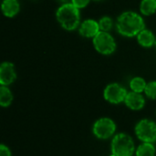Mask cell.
Listing matches in <instances>:
<instances>
[{
  "label": "cell",
  "mask_w": 156,
  "mask_h": 156,
  "mask_svg": "<svg viewBox=\"0 0 156 156\" xmlns=\"http://www.w3.org/2000/svg\"><path fill=\"white\" fill-rule=\"evenodd\" d=\"M127 94V90L118 83L109 84L103 92L105 100L113 104H118L124 101Z\"/></svg>",
  "instance_id": "obj_7"
},
{
  "label": "cell",
  "mask_w": 156,
  "mask_h": 156,
  "mask_svg": "<svg viewBox=\"0 0 156 156\" xmlns=\"http://www.w3.org/2000/svg\"><path fill=\"white\" fill-rule=\"evenodd\" d=\"M154 45H155V47H156V40H155V44H154Z\"/></svg>",
  "instance_id": "obj_23"
},
{
  "label": "cell",
  "mask_w": 156,
  "mask_h": 156,
  "mask_svg": "<svg viewBox=\"0 0 156 156\" xmlns=\"http://www.w3.org/2000/svg\"><path fill=\"white\" fill-rule=\"evenodd\" d=\"M16 79L15 65L11 62H3L0 66V83L2 86L12 84Z\"/></svg>",
  "instance_id": "obj_8"
},
{
  "label": "cell",
  "mask_w": 156,
  "mask_h": 156,
  "mask_svg": "<svg viewBox=\"0 0 156 156\" xmlns=\"http://www.w3.org/2000/svg\"><path fill=\"white\" fill-rule=\"evenodd\" d=\"M92 130L96 137L100 139H108L115 133L116 125L112 120L109 118H101L94 123Z\"/></svg>",
  "instance_id": "obj_6"
},
{
  "label": "cell",
  "mask_w": 156,
  "mask_h": 156,
  "mask_svg": "<svg viewBox=\"0 0 156 156\" xmlns=\"http://www.w3.org/2000/svg\"><path fill=\"white\" fill-rule=\"evenodd\" d=\"M146 96L150 99H156V81H151L147 83L146 88L144 90Z\"/></svg>",
  "instance_id": "obj_18"
},
{
  "label": "cell",
  "mask_w": 156,
  "mask_h": 156,
  "mask_svg": "<svg viewBox=\"0 0 156 156\" xmlns=\"http://www.w3.org/2000/svg\"><path fill=\"white\" fill-rule=\"evenodd\" d=\"M112 156H115V155H113V154H112Z\"/></svg>",
  "instance_id": "obj_24"
},
{
  "label": "cell",
  "mask_w": 156,
  "mask_h": 156,
  "mask_svg": "<svg viewBox=\"0 0 156 156\" xmlns=\"http://www.w3.org/2000/svg\"><path fill=\"white\" fill-rule=\"evenodd\" d=\"M124 102L128 108H130L133 111H138V110H141L142 108H144L145 101H144V96L141 93L132 91L127 94V96L124 100Z\"/></svg>",
  "instance_id": "obj_10"
},
{
  "label": "cell",
  "mask_w": 156,
  "mask_h": 156,
  "mask_svg": "<svg viewBox=\"0 0 156 156\" xmlns=\"http://www.w3.org/2000/svg\"><path fill=\"white\" fill-rule=\"evenodd\" d=\"M0 156H11L10 150L4 144L0 145Z\"/></svg>",
  "instance_id": "obj_20"
},
{
  "label": "cell",
  "mask_w": 156,
  "mask_h": 156,
  "mask_svg": "<svg viewBox=\"0 0 156 156\" xmlns=\"http://www.w3.org/2000/svg\"><path fill=\"white\" fill-rule=\"evenodd\" d=\"M135 133L144 143H154L156 141V123L150 120H142L135 127Z\"/></svg>",
  "instance_id": "obj_5"
},
{
  "label": "cell",
  "mask_w": 156,
  "mask_h": 156,
  "mask_svg": "<svg viewBox=\"0 0 156 156\" xmlns=\"http://www.w3.org/2000/svg\"><path fill=\"white\" fill-rule=\"evenodd\" d=\"M134 144L132 137L126 133H118L112 142V152L115 156H132Z\"/></svg>",
  "instance_id": "obj_3"
},
{
  "label": "cell",
  "mask_w": 156,
  "mask_h": 156,
  "mask_svg": "<svg viewBox=\"0 0 156 156\" xmlns=\"http://www.w3.org/2000/svg\"><path fill=\"white\" fill-rule=\"evenodd\" d=\"M56 17L60 26L66 30L72 31L80 27V9L71 2L62 4L56 12Z\"/></svg>",
  "instance_id": "obj_2"
},
{
  "label": "cell",
  "mask_w": 156,
  "mask_h": 156,
  "mask_svg": "<svg viewBox=\"0 0 156 156\" xmlns=\"http://www.w3.org/2000/svg\"><path fill=\"white\" fill-rule=\"evenodd\" d=\"M95 1H103V0H95Z\"/></svg>",
  "instance_id": "obj_22"
},
{
  "label": "cell",
  "mask_w": 156,
  "mask_h": 156,
  "mask_svg": "<svg viewBox=\"0 0 156 156\" xmlns=\"http://www.w3.org/2000/svg\"><path fill=\"white\" fill-rule=\"evenodd\" d=\"M155 149L151 143H144L136 150L137 156H154Z\"/></svg>",
  "instance_id": "obj_15"
},
{
  "label": "cell",
  "mask_w": 156,
  "mask_h": 156,
  "mask_svg": "<svg viewBox=\"0 0 156 156\" xmlns=\"http://www.w3.org/2000/svg\"><path fill=\"white\" fill-rule=\"evenodd\" d=\"M140 11L144 16H151L156 12V0H142Z\"/></svg>",
  "instance_id": "obj_13"
},
{
  "label": "cell",
  "mask_w": 156,
  "mask_h": 156,
  "mask_svg": "<svg viewBox=\"0 0 156 156\" xmlns=\"http://www.w3.org/2000/svg\"><path fill=\"white\" fill-rule=\"evenodd\" d=\"M57 1H58V2H60L62 4H66V3H70L71 2V0H57Z\"/></svg>",
  "instance_id": "obj_21"
},
{
  "label": "cell",
  "mask_w": 156,
  "mask_h": 156,
  "mask_svg": "<svg viewBox=\"0 0 156 156\" xmlns=\"http://www.w3.org/2000/svg\"><path fill=\"white\" fill-rule=\"evenodd\" d=\"M101 31L99 22L93 19H87L83 21L79 27L80 34L84 37H94Z\"/></svg>",
  "instance_id": "obj_9"
},
{
  "label": "cell",
  "mask_w": 156,
  "mask_h": 156,
  "mask_svg": "<svg viewBox=\"0 0 156 156\" xmlns=\"http://www.w3.org/2000/svg\"><path fill=\"white\" fill-rule=\"evenodd\" d=\"M116 27L122 36L132 37L137 36L144 30L145 28V24L144 18L138 13L126 11L118 16Z\"/></svg>",
  "instance_id": "obj_1"
},
{
  "label": "cell",
  "mask_w": 156,
  "mask_h": 156,
  "mask_svg": "<svg viewBox=\"0 0 156 156\" xmlns=\"http://www.w3.org/2000/svg\"><path fill=\"white\" fill-rule=\"evenodd\" d=\"M90 0H71V3L79 9H81V8H84L85 6H87L88 4L90 3Z\"/></svg>",
  "instance_id": "obj_19"
},
{
  "label": "cell",
  "mask_w": 156,
  "mask_h": 156,
  "mask_svg": "<svg viewBox=\"0 0 156 156\" xmlns=\"http://www.w3.org/2000/svg\"><path fill=\"white\" fill-rule=\"evenodd\" d=\"M146 85H147V83L141 77H135L130 82V87L133 90V91L139 92V93H141L142 91H144Z\"/></svg>",
  "instance_id": "obj_16"
},
{
  "label": "cell",
  "mask_w": 156,
  "mask_h": 156,
  "mask_svg": "<svg viewBox=\"0 0 156 156\" xmlns=\"http://www.w3.org/2000/svg\"><path fill=\"white\" fill-rule=\"evenodd\" d=\"M95 49L102 55H111L116 49V42L109 32L100 31L92 39Z\"/></svg>",
  "instance_id": "obj_4"
},
{
  "label": "cell",
  "mask_w": 156,
  "mask_h": 156,
  "mask_svg": "<svg viewBox=\"0 0 156 156\" xmlns=\"http://www.w3.org/2000/svg\"><path fill=\"white\" fill-rule=\"evenodd\" d=\"M1 10L5 16L14 17L20 10V5L17 0H3L1 4Z\"/></svg>",
  "instance_id": "obj_11"
},
{
  "label": "cell",
  "mask_w": 156,
  "mask_h": 156,
  "mask_svg": "<svg viewBox=\"0 0 156 156\" xmlns=\"http://www.w3.org/2000/svg\"><path fill=\"white\" fill-rule=\"evenodd\" d=\"M13 101V95L6 86L0 88V105L2 107H8Z\"/></svg>",
  "instance_id": "obj_14"
},
{
  "label": "cell",
  "mask_w": 156,
  "mask_h": 156,
  "mask_svg": "<svg viewBox=\"0 0 156 156\" xmlns=\"http://www.w3.org/2000/svg\"><path fill=\"white\" fill-rule=\"evenodd\" d=\"M99 26L101 31L109 32L113 26V21L110 16H103L99 20Z\"/></svg>",
  "instance_id": "obj_17"
},
{
  "label": "cell",
  "mask_w": 156,
  "mask_h": 156,
  "mask_svg": "<svg viewBox=\"0 0 156 156\" xmlns=\"http://www.w3.org/2000/svg\"><path fill=\"white\" fill-rule=\"evenodd\" d=\"M137 41L138 43L144 48H151L155 44V37L154 33L149 29H144L142 30L137 36Z\"/></svg>",
  "instance_id": "obj_12"
}]
</instances>
